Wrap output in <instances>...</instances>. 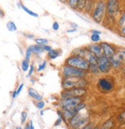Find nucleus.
I'll use <instances>...</instances> for the list:
<instances>
[{
  "label": "nucleus",
  "mask_w": 125,
  "mask_h": 129,
  "mask_svg": "<svg viewBox=\"0 0 125 129\" xmlns=\"http://www.w3.org/2000/svg\"><path fill=\"white\" fill-rule=\"evenodd\" d=\"M88 85V81L85 78H65L62 81V88L69 90L72 88H85Z\"/></svg>",
  "instance_id": "1"
},
{
  "label": "nucleus",
  "mask_w": 125,
  "mask_h": 129,
  "mask_svg": "<svg viewBox=\"0 0 125 129\" xmlns=\"http://www.w3.org/2000/svg\"><path fill=\"white\" fill-rule=\"evenodd\" d=\"M65 64L66 66L80 69L82 71H88L89 69V63L84 58L79 56H74L72 55L69 58H67V60L65 61Z\"/></svg>",
  "instance_id": "2"
},
{
  "label": "nucleus",
  "mask_w": 125,
  "mask_h": 129,
  "mask_svg": "<svg viewBox=\"0 0 125 129\" xmlns=\"http://www.w3.org/2000/svg\"><path fill=\"white\" fill-rule=\"evenodd\" d=\"M62 75L64 78H84L86 75V72L68 66H64L61 70Z\"/></svg>",
  "instance_id": "3"
},
{
  "label": "nucleus",
  "mask_w": 125,
  "mask_h": 129,
  "mask_svg": "<svg viewBox=\"0 0 125 129\" xmlns=\"http://www.w3.org/2000/svg\"><path fill=\"white\" fill-rule=\"evenodd\" d=\"M106 12V3L104 1H99L95 4L93 10V19L98 23H101Z\"/></svg>",
  "instance_id": "4"
},
{
  "label": "nucleus",
  "mask_w": 125,
  "mask_h": 129,
  "mask_svg": "<svg viewBox=\"0 0 125 129\" xmlns=\"http://www.w3.org/2000/svg\"><path fill=\"white\" fill-rule=\"evenodd\" d=\"M88 121H89L88 118L84 117L80 113H77L68 121V124L73 129H81V127L88 124L89 123Z\"/></svg>",
  "instance_id": "5"
},
{
  "label": "nucleus",
  "mask_w": 125,
  "mask_h": 129,
  "mask_svg": "<svg viewBox=\"0 0 125 129\" xmlns=\"http://www.w3.org/2000/svg\"><path fill=\"white\" fill-rule=\"evenodd\" d=\"M81 102V98H78V97H76V98L62 99L61 102H60V105L63 111L71 110Z\"/></svg>",
  "instance_id": "6"
},
{
  "label": "nucleus",
  "mask_w": 125,
  "mask_h": 129,
  "mask_svg": "<svg viewBox=\"0 0 125 129\" xmlns=\"http://www.w3.org/2000/svg\"><path fill=\"white\" fill-rule=\"evenodd\" d=\"M86 93H87V90L85 88H72L69 90H64L61 92V97H62V99L76 98V97L81 98V96L85 95Z\"/></svg>",
  "instance_id": "7"
},
{
  "label": "nucleus",
  "mask_w": 125,
  "mask_h": 129,
  "mask_svg": "<svg viewBox=\"0 0 125 129\" xmlns=\"http://www.w3.org/2000/svg\"><path fill=\"white\" fill-rule=\"evenodd\" d=\"M97 66L98 67L99 72L107 74L111 71V64L108 58L105 57L104 55L98 58V62H97Z\"/></svg>",
  "instance_id": "8"
},
{
  "label": "nucleus",
  "mask_w": 125,
  "mask_h": 129,
  "mask_svg": "<svg viewBox=\"0 0 125 129\" xmlns=\"http://www.w3.org/2000/svg\"><path fill=\"white\" fill-rule=\"evenodd\" d=\"M120 9L119 3L115 0H111L108 1L106 4V11L107 14L111 16V17H114V16L118 13Z\"/></svg>",
  "instance_id": "9"
},
{
  "label": "nucleus",
  "mask_w": 125,
  "mask_h": 129,
  "mask_svg": "<svg viewBox=\"0 0 125 129\" xmlns=\"http://www.w3.org/2000/svg\"><path fill=\"white\" fill-rule=\"evenodd\" d=\"M100 45L101 46L102 49H103L104 55L108 58H111L116 53L114 48L112 47L110 44H108L107 42H101L100 44Z\"/></svg>",
  "instance_id": "10"
},
{
  "label": "nucleus",
  "mask_w": 125,
  "mask_h": 129,
  "mask_svg": "<svg viewBox=\"0 0 125 129\" xmlns=\"http://www.w3.org/2000/svg\"><path fill=\"white\" fill-rule=\"evenodd\" d=\"M98 85L100 88L104 91H110L113 89V84L111 81L107 78H101L98 81Z\"/></svg>",
  "instance_id": "11"
},
{
  "label": "nucleus",
  "mask_w": 125,
  "mask_h": 129,
  "mask_svg": "<svg viewBox=\"0 0 125 129\" xmlns=\"http://www.w3.org/2000/svg\"><path fill=\"white\" fill-rule=\"evenodd\" d=\"M88 51H90L92 54L95 55L98 58L104 55L103 49L100 45L94 44L88 46Z\"/></svg>",
  "instance_id": "12"
},
{
  "label": "nucleus",
  "mask_w": 125,
  "mask_h": 129,
  "mask_svg": "<svg viewBox=\"0 0 125 129\" xmlns=\"http://www.w3.org/2000/svg\"><path fill=\"white\" fill-rule=\"evenodd\" d=\"M84 58L89 63V64H97L98 58L88 50H87Z\"/></svg>",
  "instance_id": "13"
},
{
  "label": "nucleus",
  "mask_w": 125,
  "mask_h": 129,
  "mask_svg": "<svg viewBox=\"0 0 125 129\" xmlns=\"http://www.w3.org/2000/svg\"><path fill=\"white\" fill-rule=\"evenodd\" d=\"M28 94L31 98L34 99L36 101H42V95H41L37 91H35L34 88H28Z\"/></svg>",
  "instance_id": "14"
},
{
  "label": "nucleus",
  "mask_w": 125,
  "mask_h": 129,
  "mask_svg": "<svg viewBox=\"0 0 125 129\" xmlns=\"http://www.w3.org/2000/svg\"><path fill=\"white\" fill-rule=\"evenodd\" d=\"M29 48H30L31 51H32V53H34L35 55H39L44 52L43 45H31V46H29Z\"/></svg>",
  "instance_id": "15"
},
{
  "label": "nucleus",
  "mask_w": 125,
  "mask_h": 129,
  "mask_svg": "<svg viewBox=\"0 0 125 129\" xmlns=\"http://www.w3.org/2000/svg\"><path fill=\"white\" fill-rule=\"evenodd\" d=\"M114 127V121L112 118H111L106 121L102 124L101 129H113Z\"/></svg>",
  "instance_id": "16"
},
{
  "label": "nucleus",
  "mask_w": 125,
  "mask_h": 129,
  "mask_svg": "<svg viewBox=\"0 0 125 129\" xmlns=\"http://www.w3.org/2000/svg\"><path fill=\"white\" fill-rule=\"evenodd\" d=\"M18 6H19V7H21L25 12H27L29 15H32V16H33V17H35V18H38V14H37V13H35V12H32V10H30V9H28L27 7H25L23 4H22V3H18Z\"/></svg>",
  "instance_id": "17"
},
{
  "label": "nucleus",
  "mask_w": 125,
  "mask_h": 129,
  "mask_svg": "<svg viewBox=\"0 0 125 129\" xmlns=\"http://www.w3.org/2000/svg\"><path fill=\"white\" fill-rule=\"evenodd\" d=\"M59 55H60L59 51L56 49H52V51L48 52V56L50 59H55L59 56Z\"/></svg>",
  "instance_id": "18"
},
{
  "label": "nucleus",
  "mask_w": 125,
  "mask_h": 129,
  "mask_svg": "<svg viewBox=\"0 0 125 129\" xmlns=\"http://www.w3.org/2000/svg\"><path fill=\"white\" fill-rule=\"evenodd\" d=\"M85 107H86L85 104V103L81 102L80 104L77 105L76 107H74L72 110H73V111L74 112V114L76 115V114H77V113H79L81 110H83Z\"/></svg>",
  "instance_id": "19"
},
{
  "label": "nucleus",
  "mask_w": 125,
  "mask_h": 129,
  "mask_svg": "<svg viewBox=\"0 0 125 129\" xmlns=\"http://www.w3.org/2000/svg\"><path fill=\"white\" fill-rule=\"evenodd\" d=\"M6 27H7V29L10 31H15L17 30V26L15 25V24L12 21L9 22L6 24Z\"/></svg>",
  "instance_id": "20"
},
{
  "label": "nucleus",
  "mask_w": 125,
  "mask_h": 129,
  "mask_svg": "<svg viewBox=\"0 0 125 129\" xmlns=\"http://www.w3.org/2000/svg\"><path fill=\"white\" fill-rule=\"evenodd\" d=\"M35 42L37 45H45L48 44L49 40L47 39H42V38H38V39H35Z\"/></svg>",
  "instance_id": "21"
},
{
  "label": "nucleus",
  "mask_w": 125,
  "mask_h": 129,
  "mask_svg": "<svg viewBox=\"0 0 125 129\" xmlns=\"http://www.w3.org/2000/svg\"><path fill=\"white\" fill-rule=\"evenodd\" d=\"M88 71H90L93 74H98L100 72L97 64H90Z\"/></svg>",
  "instance_id": "22"
},
{
  "label": "nucleus",
  "mask_w": 125,
  "mask_h": 129,
  "mask_svg": "<svg viewBox=\"0 0 125 129\" xmlns=\"http://www.w3.org/2000/svg\"><path fill=\"white\" fill-rule=\"evenodd\" d=\"M29 68V61L24 59L22 62V69L23 72H27Z\"/></svg>",
  "instance_id": "23"
},
{
  "label": "nucleus",
  "mask_w": 125,
  "mask_h": 129,
  "mask_svg": "<svg viewBox=\"0 0 125 129\" xmlns=\"http://www.w3.org/2000/svg\"><path fill=\"white\" fill-rule=\"evenodd\" d=\"M86 6V1H84V0H78V3H77V9H80L82 10L85 9Z\"/></svg>",
  "instance_id": "24"
},
{
  "label": "nucleus",
  "mask_w": 125,
  "mask_h": 129,
  "mask_svg": "<svg viewBox=\"0 0 125 129\" xmlns=\"http://www.w3.org/2000/svg\"><path fill=\"white\" fill-rule=\"evenodd\" d=\"M117 121L120 123V124H123L125 123V111L122 112L121 114H120L117 117Z\"/></svg>",
  "instance_id": "25"
},
{
  "label": "nucleus",
  "mask_w": 125,
  "mask_h": 129,
  "mask_svg": "<svg viewBox=\"0 0 125 129\" xmlns=\"http://www.w3.org/2000/svg\"><path fill=\"white\" fill-rule=\"evenodd\" d=\"M77 3H78V0H70L69 5L72 9H77Z\"/></svg>",
  "instance_id": "26"
},
{
  "label": "nucleus",
  "mask_w": 125,
  "mask_h": 129,
  "mask_svg": "<svg viewBox=\"0 0 125 129\" xmlns=\"http://www.w3.org/2000/svg\"><path fill=\"white\" fill-rule=\"evenodd\" d=\"M91 39L94 42H98L101 41V37L99 35H95V34H92L91 36Z\"/></svg>",
  "instance_id": "27"
},
{
  "label": "nucleus",
  "mask_w": 125,
  "mask_h": 129,
  "mask_svg": "<svg viewBox=\"0 0 125 129\" xmlns=\"http://www.w3.org/2000/svg\"><path fill=\"white\" fill-rule=\"evenodd\" d=\"M27 117H28V113L26 111H22L21 113V123L22 124H24L26 121Z\"/></svg>",
  "instance_id": "28"
},
{
  "label": "nucleus",
  "mask_w": 125,
  "mask_h": 129,
  "mask_svg": "<svg viewBox=\"0 0 125 129\" xmlns=\"http://www.w3.org/2000/svg\"><path fill=\"white\" fill-rule=\"evenodd\" d=\"M124 23H125V12H123V14L120 15V19H119V25L120 26H123Z\"/></svg>",
  "instance_id": "29"
},
{
  "label": "nucleus",
  "mask_w": 125,
  "mask_h": 129,
  "mask_svg": "<svg viewBox=\"0 0 125 129\" xmlns=\"http://www.w3.org/2000/svg\"><path fill=\"white\" fill-rule=\"evenodd\" d=\"M32 51H31V49H30V48L28 47L27 49H26V52H25V59L26 60H28V61H29V59H30V58H31V55H32Z\"/></svg>",
  "instance_id": "30"
},
{
  "label": "nucleus",
  "mask_w": 125,
  "mask_h": 129,
  "mask_svg": "<svg viewBox=\"0 0 125 129\" xmlns=\"http://www.w3.org/2000/svg\"><path fill=\"white\" fill-rule=\"evenodd\" d=\"M46 64H47V61H43L42 64H40L39 66H38V70L37 71L38 72H41V71L44 70L45 69V67H46Z\"/></svg>",
  "instance_id": "31"
},
{
  "label": "nucleus",
  "mask_w": 125,
  "mask_h": 129,
  "mask_svg": "<svg viewBox=\"0 0 125 129\" xmlns=\"http://www.w3.org/2000/svg\"><path fill=\"white\" fill-rule=\"evenodd\" d=\"M36 107H37L38 109L42 110L43 108L45 107V102H44L43 101H39V102H38L37 104H36Z\"/></svg>",
  "instance_id": "32"
},
{
  "label": "nucleus",
  "mask_w": 125,
  "mask_h": 129,
  "mask_svg": "<svg viewBox=\"0 0 125 129\" xmlns=\"http://www.w3.org/2000/svg\"><path fill=\"white\" fill-rule=\"evenodd\" d=\"M43 48H44V51H47L48 52L52 50V46H50V45H43Z\"/></svg>",
  "instance_id": "33"
},
{
  "label": "nucleus",
  "mask_w": 125,
  "mask_h": 129,
  "mask_svg": "<svg viewBox=\"0 0 125 129\" xmlns=\"http://www.w3.org/2000/svg\"><path fill=\"white\" fill-rule=\"evenodd\" d=\"M52 28L53 30L55 31H57L59 29V24L58 23V22H55L53 24H52Z\"/></svg>",
  "instance_id": "34"
},
{
  "label": "nucleus",
  "mask_w": 125,
  "mask_h": 129,
  "mask_svg": "<svg viewBox=\"0 0 125 129\" xmlns=\"http://www.w3.org/2000/svg\"><path fill=\"white\" fill-rule=\"evenodd\" d=\"M94 128V126L91 123H88V124H86L85 127H81V129H93Z\"/></svg>",
  "instance_id": "35"
},
{
  "label": "nucleus",
  "mask_w": 125,
  "mask_h": 129,
  "mask_svg": "<svg viewBox=\"0 0 125 129\" xmlns=\"http://www.w3.org/2000/svg\"><path fill=\"white\" fill-rule=\"evenodd\" d=\"M23 87H24V84H23V83H22V84H21V85H19V88H18V89L16 90V95H17V96L20 94V92L22 91V90Z\"/></svg>",
  "instance_id": "36"
},
{
  "label": "nucleus",
  "mask_w": 125,
  "mask_h": 129,
  "mask_svg": "<svg viewBox=\"0 0 125 129\" xmlns=\"http://www.w3.org/2000/svg\"><path fill=\"white\" fill-rule=\"evenodd\" d=\"M33 72H34V66L32 64V66H30V69H29V72H28V74L27 77L31 76V75H32L33 74Z\"/></svg>",
  "instance_id": "37"
},
{
  "label": "nucleus",
  "mask_w": 125,
  "mask_h": 129,
  "mask_svg": "<svg viewBox=\"0 0 125 129\" xmlns=\"http://www.w3.org/2000/svg\"><path fill=\"white\" fill-rule=\"evenodd\" d=\"M62 121H63V119H62L61 118H58L57 119V121H55V126H58L59 124H61V123Z\"/></svg>",
  "instance_id": "38"
},
{
  "label": "nucleus",
  "mask_w": 125,
  "mask_h": 129,
  "mask_svg": "<svg viewBox=\"0 0 125 129\" xmlns=\"http://www.w3.org/2000/svg\"><path fill=\"white\" fill-rule=\"evenodd\" d=\"M92 34H95V35H101V31H98V30H92Z\"/></svg>",
  "instance_id": "39"
},
{
  "label": "nucleus",
  "mask_w": 125,
  "mask_h": 129,
  "mask_svg": "<svg viewBox=\"0 0 125 129\" xmlns=\"http://www.w3.org/2000/svg\"><path fill=\"white\" fill-rule=\"evenodd\" d=\"M121 34L125 36V23L123 24V25L122 26V28H121Z\"/></svg>",
  "instance_id": "40"
},
{
  "label": "nucleus",
  "mask_w": 125,
  "mask_h": 129,
  "mask_svg": "<svg viewBox=\"0 0 125 129\" xmlns=\"http://www.w3.org/2000/svg\"><path fill=\"white\" fill-rule=\"evenodd\" d=\"M29 126H30V129H35L32 121H29Z\"/></svg>",
  "instance_id": "41"
},
{
  "label": "nucleus",
  "mask_w": 125,
  "mask_h": 129,
  "mask_svg": "<svg viewBox=\"0 0 125 129\" xmlns=\"http://www.w3.org/2000/svg\"><path fill=\"white\" fill-rule=\"evenodd\" d=\"M4 15H5L4 12L3 11V9L1 8H0V17H3Z\"/></svg>",
  "instance_id": "42"
},
{
  "label": "nucleus",
  "mask_w": 125,
  "mask_h": 129,
  "mask_svg": "<svg viewBox=\"0 0 125 129\" xmlns=\"http://www.w3.org/2000/svg\"><path fill=\"white\" fill-rule=\"evenodd\" d=\"M25 36L28 37V38H30V39H32V38L34 37L33 35H25Z\"/></svg>",
  "instance_id": "43"
},
{
  "label": "nucleus",
  "mask_w": 125,
  "mask_h": 129,
  "mask_svg": "<svg viewBox=\"0 0 125 129\" xmlns=\"http://www.w3.org/2000/svg\"><path fill=\"white\" fill-rule=\"evenodd\" d=\"M25 129H30V126H29V123H28V124H26V126H25Z\"/></svg>",
  "instance_id": "44"
},
{
  "label": "nucleus",
  "mask_w": 125,
  "mask_h": 129,
  "mask_svg": "<svg viewBox=\"0 0 125 129\" xmlns=\"http://www.w3.org/2000/svg\"><path fill=\"white\" fill-rule=\"evenodd\" d=\"M75 31H76V29H71V30H68V33H70V32H74Z\"/></svg>",
  "instance_id": "45"
},
{
  "label": "nucleus",
  "mask_w": 125,
  "mask_h": 129,
  "mask_svg": "<svg viewBox=\"0 0 125 129\" xmlns=\"http://www.w3.org/2000/svg\"><path fill=\"white\" fill-rule=\"evenodd\" d=\"M43 113H44V112H43V111H41L40 112V114H41V115H44V114H43Z\"/></svg>",
  "instance_id": "46"
},
{
  "label": "nucleus",
  "mask_w": 125,
  "mask_h": 129,
  "mask_svg": "<svg viewBox=\"0 0 125 129\" xmlns=\"http://www.w3.org/2000/svg\"><path fill=\"white\" fill-rule=\"evenodd\" d=\"M16 129H22V127H17Z\"/></svg>",
  "instance_id": "47"
},
{
  "label": "nucleus",
  "mask_w": 125,
  "mask_h": 129,
  "mask_svg": "<svg viewBox=\"0 0 125 129\" xmlns=\"http://www.w3.org/2000/svg\"><path fill=\"white\" fill-rule=\"evenodd\" d=\"M0 129H1V127H0Z\"/></svg>",
  "instance_id": "48"
}]
</instances>
